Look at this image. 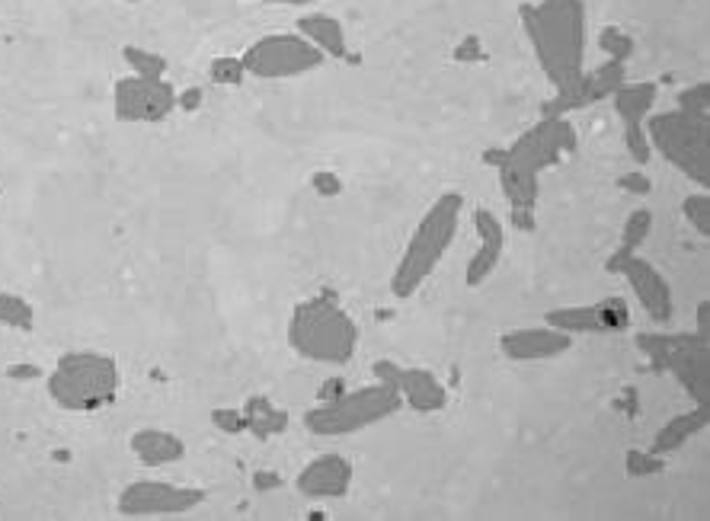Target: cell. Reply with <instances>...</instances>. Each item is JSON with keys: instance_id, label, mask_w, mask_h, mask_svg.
<instances>
[{"instance_id": "obj_34", "label": "cell", "mask_w": 710, "mask_h": 521, "mask_svg": "<svg viewBox=\"0 0 710 521\" xmlns=\"http://www.w3.org/2000/svg\"><path fill=\"white\" fill-rule=\"evenodd\" d=\"M310 189L324 198L339 196L342 193V180H339L334 170H317V173H310Z\"/></svg>"}, {"instance_id": "obj_7", "label": "cell", "mask_w": 710, "mask_h": 521, "mask_svg": "<svg viewBox=\"0 0 710 521\" xmlns=\"http://www.w3.org/2000/svg\"><path fill=\"white\" fill-rule=\"evenodd\" d=\"M634 343L659 371H669L695 403L708 406V336H701V333H641Z\"/></svg>"}, {"instance_id": "obj_10", "label": "cell", "mask_w": 710, "mask_h": 521, "mask_svg": "<svg viewBox=\"0 0 710 521\" xmlns=\"http://www.w3.org/2000/svg\"><path fill=\"white\" fill-rule=\"evenodd\" d=\"M112 109L119 122L129 126H161L176 112V87L167 77H122L112 87Z\"/></svg>"}, {"instance_id": "obj_35", "label": "cell", "mask_w": 710, "mask_h": 521, "mask_svg": "<svg viewBox=\"0 0 710 521\" xmlns=\"http://www.w3.org/2000/svg\"><path fill=\"white\" fill-rule=\"evenodd\" d=\"M618 186H621V193H627V196H649V193H653V180H649L643 170L624 173V176L618 180Z\"/></svg>"}, {"instance_id": "obj_1", "label": "cell", "mask_w": 710, "mask_h": 521, "mask_svg": "<svg viewBox=\"0 0 710 521\" xmlns=\"http://www.w3.org/2000/svg\"><path fill=\"white\" fill-rule=\"evenodd\" d=\"M518 20L554 94L570 90L586 70V3L582 0L522 3Z\"/></svg>"}, {"instance_id": "obj_27", "label": "cell", "mask_w": 710, "mask_h": 521, "mask_svg": "<svg viewBox=\"0 0 710 521\" xmlns=\"http://www.w3.org/2000/svg\"><path fill=\"white\" fill-rule=\"evenodd\" d=\"M681 218L688 221V228L695 230L698 237L710 240V193H691V196L681 198Z\"/></svg>"}, {"instance_id": "obj_40", "label": "cell", "mask_w": 710, "mask_h": 521, "mask_svg": "<svg viewBox=\"0 0 710 521\" xmlns=\"http://www.w3.org/2000/svg\"><path fill=\"white\" fill-rule=\"evenodd\" d=\"M247 3H270V7H310L320 0H247Z\"/></svg>"}, {"instance_id": "obj_25", "label": "cell", "mask_w": 710, "mask_h": 521, "mask_svg": "<svg viewBox=\"0 0 710 521\" xmlns=\"http://www.w3.org/2000/svg\"><path fill=\"white\" fill-rule=\"evenodd\" d=\"M0 326L30 333L35 326V311L26 297L13 292H0Z\"/></svg>"}, {"instance_id": "obj_19", "label": "cell", "mask_w": 710, "mask_h": 521, "mask_svg": "<svg viewBox=\"0 0 710 521\" xmlns=\"http://www.w3.org/2000/svg\"><path fill=\"white\" fill-rule=\"evenodd\" d=\"M710 416H708V406H695V410H685V413H678L673 420H666V423L656 428V435H653V442H649V452H656V455L669 457L681 452L691 438H698L704 428H708Z\"/></svg>"}, {"instance_id": "obj_39", "label": "cell", "mask_w": 710, "mask_h": 521, "mask_svg": "<svg viewBox=\"0 0 710 521\" xmlns=\"http://www.w3.org/2000/svg\"><path fill=\"white\" fill-rule=\"evenodd\" d=\"M278 484H282V477H275V474H256V477H253V487L263 489V492H266V489H275Z\"/></svg>"}, {"instance_id": "obj_26", "label": "cell", "mask_w": 710, "mask_h": 521, "mask_svg": "<svg viewBox=\"0 0 710 521\" xmlns=\"http://www.w3.org/2000/svg\"><path fill=\"white\" fill-rule=\"evenodd\" d=\"M649 234H653V211L649 208H634L621 225V250L641 253V247L649 240Z\"/></svg>"}, {"instance_id": "obj_29", "label": "cell", "mask_w": 710, "mask_h": 521, "mask_svg": "<svg viewBox=\"0 0 710 521\" xmlns=\"http://www.w3.org/2000/svg\"><path fill=\"white\" fill-rule=\"evenodd\" d=\"M208 80L218 87H237L247 80V67L240 62V55H218L208 62Z\"/></svg>"}, {"instance_id": "obj_8", "label": "cell", "mask_w": 710, "mask_h": 521, "mask_svg": "<svg viewBox=\"0 0 710 521\" xmlns=\"http://www.w3.org/2000/svg\"><path fill=\"white\" fill-rule=\"evenodd\" d=\"M247 67V77L256 80H292L305 77L310 70L324 67L327 55L310 45L305 35L298 33H272L250 42L240 55Z\"/></svg>"}, {"instance_id": "obj_32", "label": "cell", "mask_w": 710, "mask_h": 521, "mask_svg": "<svg viewBox=\"0 0 710 521\" xmlns=\"http://www.w3.org/2000/svg\"><path fill=\"white\" fill-rule=\"evenodd\" d=\"M624 148L634 161L649 163L653 158V148H649V138H646V129L643 126H624Z\"/></svg>"}, {"instance_id": "obj_4", "label": "cell", "mask_w": 710, "mask_h": 521, "mask_svg": "<svg viewBox=\"0 0 710 521\" xmlns=\"http://www.w3.org/2000/svg\"><path fill=\"white\" fill-rule=\"evenodd\" d=\"M122 388L119 361L97 349H70L48 375V397L65 413H100Z\"/></svg>"}, {"instance_id": "obj_41", "label": "cell", "mask_w": 710, "mask_h": 521, "mask_svg": "<svg viewBox=\"0 0 710 521\" xmlns=\"http://www.w3.org/2000/svg\"><path fill=\"white\" fill-rule=\"evenodd\" d=\"M506 158V148H490V151H483V163L487 166H500Z\"/></svg>"}, {"instance_id": "obj_11", "label": "cell", "mask_w": 710, "mask_h": 521, "mask_svg": "<svg viewBox=\"0 0 710 521\" xmlns=\"http://www.w3.org/2000/svg\"><path fill=\"white\" fill-rule=\"evenodd\" d=\"M605 272L611 275H624L631 294L641 301L643 314L653 321V324H669L673 314H676V297H673V285L669 279L653 265L649 260H643L641 253H631V250H614L605 262Z\"/></svg>"}, {"instance_id": "obj_15", "label": "cell", "mask_w": 710, "mask_h": 521, "mask_svg": "<svg viewBox=\"0 0 710 521\" xmlns=\"http://www.w3.org/2000/svg\"><path fill=\"white\" fill-rule=\"evenodd\" d=\"M473 234H477V250L468 260L465 269V285L468 289H480L493 279V272L500 269L503 253H506V225L496 211L490 208H473Z\"/></svg>"}, {"instance_id": "obj_9", "label": "cell", "mask_w": 710, "mask_h": 521, "mask_svg": "<svg viewBox=\"0 0 710 521\" xmlns=\"http://www.w3.org/2000/svg\"><path fill=\"white\" fill-rule=\"evenodd\" d=\"M579 138L567 116H544L538 126L522 131L506 148V161L518 163L542 176L544 170L557 166L567 154H574Z\"/></svg>"}, {"instance_id": "obj_31", "label": "cell", "mask_w": 710, "mask_h": 521, "mask_svg": "<svg viewBox=\"0 0 710 521\" xmlns=\"http://www.w3.org/2000/svg\"><path fill=\"white\" fill-rule=\"evenodd\" d=\"M624 460H627V474H631V477H656V474L666 470V457L649 452V448H646V452L631 448Z\"/></svg>"}, {"instance_id": "obj_37", "label": "cell", "mask_w": 710, "mask_h": 521, "mask_svg": "<svg viewBox=\"0 0 710 521\" xmlns=\"http://www.w3.org/2000/svg\"><path fill=\"white\" fill-rule=\"evenodd\" d=\"M458 58H465V62H471V58H480L483 52H480V42L477 39H468L465 45H458V52H455Z\"/></svg>"}, {"instance_id": "obj_28", "label": "cell", "mask_w": 710, "mask_h": 521, "mask_svg": "<svg viewBox=\"0 0 710 521\" xmlns=\"http://www.w3.org/2000/svg\"><path fill=\"white\" fill-rule=\"evenodd\" d=\"M599 48H602V55H609L611 62L627 65L631 55H634V48H637V42H634V35H627L621 26H605V30H599Z\"/></svg>"}, {"instance_id": "obj_42", "label": "cell", "mask_w": 710, "mask_h": 521, "mask_svg": "<svg viewBox=\"0 0 710 521\" xmlns=\"http://www.w3.org/2000/svg\"><path fill=\"white\" fill-rule=\"evenodd\" d=\"M7 375H10V378H35V375H39V368H33V365H26V368H23V365H13Z\"/></svg>"}, {"instance_id": "obj_18", "label": "cell", "mask_w": 710, "mask_h": 521, "mask_svg": "<svg viewBox=\"0 0 710 521\" xmlns=\"http://www.w3.org/2000/svg\"><path fill=\"white\" fill-rule=\"evenodd\" d=\"M295 30H298V35H305L310 45H317L327 58L356 62V55L349 48V39H346V26L339 23L337 17H330V13H305V17H298Z\"/></svg>"}, {"instance_id": "obj_5", "label": "cell", "mask_w": 710, "mask_h": 521, "mask_svg": "<svg viewBox=\"0 0 710 521\" xmlns=\"http://www.w3.org/2000/svg\"><path fill=\"white\" fill-rule=\"evenodd\" d=\"M401 393L387 381H372L359 391L334 393L305 413L307 432L320 438H342L352 432H365L372 425L401 413Z\"/></svg>"}, {"instance_id": "obj_43", "label": "cell", "mask_w": 710, "mask_h": 521, "mask_svg": "<svg viewBox=\"0 0 710 521\" xmlns=\"http://www.w3.org/2000/svg\"><path fill=\"white\" fill-rule=\"evenodd\" d=\"M122 3H144V0H122Z\"/></svg>"}, {"instance_id": "obj_16", "label": "cell", "mask_w": 710, "mask_h": 521, "mask_svg": "<svg viewBox=\"0 0 710 521\" xmlns=\"http://www.w3.org/2000/svg\"><path fill=\"white\" fill-rule=\"evenodd\" d=\"M352 477H356L352 460L337 455V452H327V455H317L314 460H307L302 474L295 477V489L305 499L327 502V499H342L352 487Z\"/></svg>"}, {"instance_id": "obj_14", "label": "cell", "mask_w": 710, "mask_h": 521, "mask_svg": "<svg viewBox=\"0 0 710 521\" xmlns=\"http://www.w3.org/2000/svg\"><path fill=\"white\" fill-rule=\"evenodd\" d=\"M574 339L570 333L557 329V326L542 324V326H515L506 329L500 336V352L509 361H522V365H532V361H550L567 356L574 349Z\"/></svg>"}, {"instance_id": "obj_21", "label": "cell", "mask_w": 710, "mask_h": 521, "mask_svg": "<svg viewBox=\"0 0 710 521\" xmlns=\"http://www.w3.org/2000/svg\"><path fill=\"white\" fill-rule=\"evenodd\" d=\"M500 173V189H503V198L509 202L512 211H538V198H542V176L518 166L503 158V163L496 166Z\"/></svg>"}, {"instance_id": "obj_23", "label": "cell", "mask_w": 710, "mask_h": 521, "mask_svg": "<svg viewBox=\"0 0 710 521\" xmlns=\"http://www.w3.org/2000/svg\"><path fill=\"white\" fill-rule=\"evenodd\" d=\"M240 410H243V420H247V435H253L260 442H270V438L282 435L288 428V413L282 406H275L270 397H263V393L247 397V403Z\"/></svg>"}, {"instance_id": "obj_24", "label": "cell", "mask_w": 710, "mask_h": 521, "mask_svg": "<svg viewBox=\"0 0 710 521\" xmlns=\"http://www.w3.org/2000/svg\"><path fill=\"white\" fill-rule=\"evenodd\" d=\"M122 62L129 65V70L135 77H167V58L161 52H151V48H141V45H125L122 48Z\"/></svg>"}, {"instance_id": "obj_33", "label": "cell", "mask_w": 710, "mask_h": 521, "mask_svg": "<svg viewBox=\"0 0 710 521\" xmlns=\"http://www.w3.org/2000/svg\"><path fill=\"white\" fill-rule=\"evenodd\" d=\"M211 425L225 435H243L247 432V420L243 410H231V406H218L211 410Z\"/></svg>"}, {"instance_id": "obj_36", "label": "cell", "mask_w": 710, "mask_h": 521, "mask_svg": "<svg viewBox=\"0 0 710 521\" xmlns=\"http://www.w3.org/2000/svg\"><path fill=\"white\" fill-rule=\"evenodd\" d=\"M205 102V94L199 87H189V90H179L176 94V109H186V112H196Z\"/></svg>"}, {"instance_id": "obj_20", "label": "cell", "mask_w": 710, "mask_h": 521, "mask_svg": "<svg viewBox=\"0 0 710 521\" xmlns=\"http://www.w3.org/2000/svg\"><path fill=\"white\" fill-rule=\"evenodd\" d=\"M129 448L138 457V464L144 467H164V464H176L186 457V442L167 432V428H138L135 435L129 438Z\"/></svg>"}, {"instance_id": "obj_30", "label": "cell", "mask_w": 710, "mask_h": 521, "mask_svg": "<svg viewBox=\"0 0 710 521\" xmlns=\"http://www.w3.org/2000/svg\"><path fill=\"white\" fill-rule=\"evenodd\" d=\"M676 109L695 116V119H708L710 122V84L708 80H698V84H688L676 99Z\"/></svg>"}, {"instance_id": "obj_38", "label": "cell", "mask_w": 710, "mask_h": 521, "mask_svg": "<svg viewBox=\"0 0 710 521\" xmlns=\"http://www.w3.org/2000/svg\"><path fill=\"white\" fill-rule=\"evenodd\" d=\"M708 314H710V301H701V304H698V311H695V317H698L695 333H701V336H708Z\"/></svg>"}, {"instance_id": "obj_3", "label": "cell", "mask_w": 710, "mask_h": 521, "mask_svg": "<svg viewBox=\"0 0 710 521\" xmlns=\"http://www.w3.org/2000/svg\"><path fill=\"white\" fill-rule=\"evenodd\" d=\"M359 324L330 294L295 304L288 317V346L298 359L314 365H346L359 349Z\"/></svg>"}, {"instance_id": "obj_22", "label": "cell", "mask_w": 710, "mask_h": 521, "mask_svg": "<svg viewBox=\"0 0 710 521\" xmlns=\"http://www.w3.org/2000/svg\"><path fill=\"white\" fill-rule=\"evenodd\" d=\"M659 99V84L656 80H637V84H621L611 94V106L621 119V126H643L646 116L653 112Z\"/></svg>"}, {"instance_id": "obj_2", "label": "cell", "mask_w": 710, "mask_h": 521, "mask_svg": "<svg viewBox=\"0 0 710 521\" xmlns=\"http://www.w3.org/2000/svg\"><path fill=\"white\" fill-rule=\"evenodd\" d=\"M461 211H465V196H458V193H441L426 208V215L416 221L404 253L391 272V294L394 297H401V301L413 297L433 279V272L441 265L445 253L455 243V234L461 228Z\"/></svg>"}, {"instance_id": "obj_6", "label": "cell", "mask_w": 710, "mask_h": 521, "mask_svg": "<svg viewBox=\"0 0 710 521\" xmlns=\"http://www.w3.org/2000/svg\"><path fill=\"white\" fill-rule=\"evenodd\" d=\"M646 138L649 148L659 151L666 163H673L678 173L691 183H698L701 189L710 186L708 163H710V122L708 119H695L681 109H669V112H649L646 122Z\"/></svg>"}, {"instance_id": "obj_13", "label": "cell", "mask_w": 710, "mask_h": 521, "mask_svg": "<svg viewBox=\"0 0 710 521\" xmlns=\"http://www.w3.org/2000/svg\"><path fill=\"white\" fill-rule=\"evenodd\" d=\"M544 324L557 326L570 336H609L631 326V307L624 297L611 294L596 304H567V307H550L544 314Z\"/></svg>"}, {"instance_id": "obj_17", "label": "cell", "mask_w": 710, "mask_h": 521, "mask_svg": "<svg viewBox=\"0 0 710 521\" xmlns=\"http://www.w3.org/2000/svg\"><path fill=\"white\" fill-rule=\"evenodd\" d=\"M394 388L401 393V403L409 406L413 413L433 416V413H441L448 406V388L429 368H401Z\"/></svg>"}, {"instance_id": "obj_12", "label": "cell", "mask_w": 710, "mask_h": 521, "mask_svg": "<svg viewBox=\"0 0 710 521\" xmlns=\"http://www.w3.org/2000/svg\"><path fill=\"white\" fill-rule=\"evenodd\" d=\"M205 499V489L170 484V480H135L119 492V515L125 519H151V515H186L199 509Z\"/></svg>"}]
</instances>
